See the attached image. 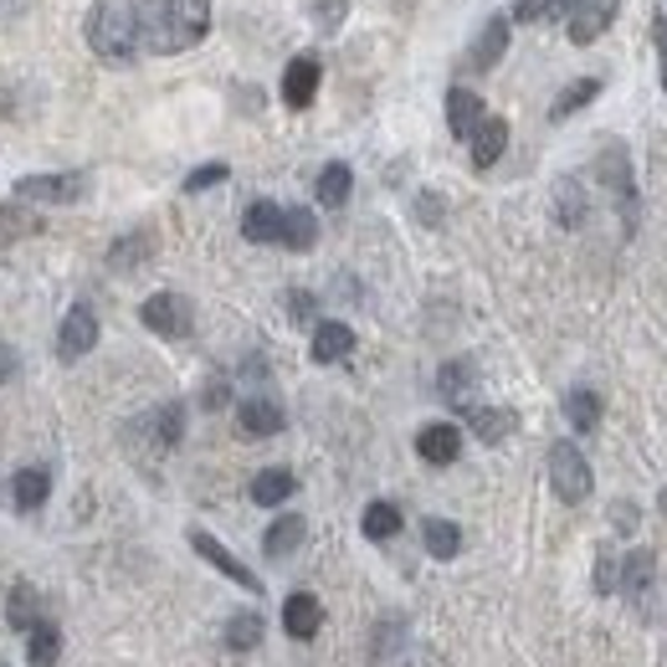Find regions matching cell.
<instances>
[{
    "label": "cell",
    "instance_id": "1",
    "mask_svg": "<svg viewBox=\"0 0 667 667\" xmlns=\"http://www.w3.org/2000/svg\"><path fill=\"white\" fill-rule=\"evenodd\" d=\"M133 27H139V52H190L211 31V0H133Z\"/></svg>",
    "mask_w": 667,
    "mask_h": 667
},
{
    "label": "cell",
    "instance_id": "2",
    "mask_svg": "<svg viewBox=\"0 0 667 667\" xmlns=\"http://www.w3.org/2000/svg\"><path fill=\"white\" fill-rule=\"evenodd\" d=\"M82 37L93 57L123 67L139 57V27H133V0H93V11L82 21Z\"/></svg>",
    "mask_w": 667,
    "mask_h": 667
},
{
    "label": "cell",
    "instance_id": "3",
    "mask_svg": "<svg viewBox=\"0 0 667 667\" xmlns=\"http://www.w3.org/2000/svg\"><path fill=\"white\" fill-rule=\"evenodd\" d=\"M549 482H555V494H560L565 504H586L590 498L596 478H590V462L575 441H555V447H549Z\"/></svg>",
    "mask_w": 667,
    "mask_h": 667
},
{
    "label": "cell",
    "instance_id": "4",
    "mask_svg": "<svg viewBox=\"0 0 667 667\" xmlns=\"http://www.w3.org/2000/svg\"><path fill=\"white\" fill-rule=\"evenodd\" d=\"M139 319H145L149 334H160V339H186V334L196 329V308H190L186 293H155V298H145Z\"/></svg>",
    "mask_w": 667,
    "mask_h": 667
},
{
    "label": "cell",
    "instance_id": "5",
    "mask_svg": "<svg viewBox=\"0 0 667 667\" xmlns=\"http://www.w3.org/2000/svg\"><path fill=\"white\" fill-rule=\"evenodd\" d=\"M88 196V175L67 170V175H27L16 180V200H41V206H72Z\"/></svg>",
    "mask_w": 667,
    "mask_h": 667
},
{
    "label": "cell",
    "instance_id": "6",
    "mask_svg": "<svg viewBox=\"0 0 667 667\" xmlns=\"http://www.w3.org/2000/svg\"><path fill=\"white\" fill-rule=\"evenodd\" d=\"M190 549H196L200 560L211 565V570H221L231 580V586H241L247 590V596H262V580H257L252 570H247V565L237 560V555H231L227 545H221V539H216V534H206V529H190Z\"/></svg>",
    "mask_w": 667,
    "mask_h": 667
},
{
    "label": "cell",
    "instance_id": "7",
    "mask_svg": "<svg viewBox=\"0 0 667 667\" xmlns=\"http://www.w3.org/2000/svg\"><path fill=\"white\" fill-rule=\"evenodd\" d=\"M98 345V313L88 303H72L67 308V319H62V329H57V360H82L88 349Z\"/></svg>",
    "mask_w": 667,
    "mask_h": 667
},
{
    "label": "cell",
    "instance_id": "8",
    "mask_svg": "<svg viewBox=\"0 0 667 667\" xmlns=\"http://www.w3.org/2000/svg\"><path fill=\"white\" fill-rule=\"evenodd\" d=\"M319 78H323V62L313 52H298L282 72V103L288 108H308L313 93H319Z\"/></svg>",
    "mask_w": 667,
    "mask_h": 667
},
{
    "label": "cell",
    "instance_id": "9",
    "mask_svg": "<svg viewBox=\"0 0 667 667\" xmlns=\"http://www.w3.org/2000/svg\"><path fill=\"white\" fill-rule=\"evenodd\" d=\"M323 627V606L319 596H308V590H293V596L282 600V631L293 641H313Z\"/></svg>",
    "mask_w": 667,
    "mask_h": 667
},
{
    "label": "cell",
    "instance_id": "10",
    "mask_svg": "<svg viewBox=\"0 0 667 667\" xmlns=\"http://www.w3.org/2000/svg\"><path fill=\"white\" fill-rule=\"evenodd\" d=\"M653 586H657V555L653 549H631L627 560H621V580H616V590H627L631 606H647Z\"/></svg>",
    "mask_w": 667,
    "mask_h": 667
},
{
    "label": "cell",
    "instance_id": "11",
    "mask_svg": "<svg viewBox=\"0 0 667 667\" xmlns=\"http://www.w3.org/2000/svg\"><path fill=\"white\" fill-rule=\"evenodd\" d=\"M416 452L427 457L431 467H447L462 457V431L452 427V421H431V427L416 431Z\"/></svg>",
    "mask_w": 667,
    "mask_h": 667
},
{
    "label": "cell",
    "instance_id": "12",
    "mask_svg": "<svg viewBox=\"0 0 667 667\" xmlns=\"http://www.w3.org/2000/svg\"><path fill=\"white\" fill-rule=\"evenodd\" d=\"M237 427H241V437H278V431L288 427V416H282L278 400L252 396L237 406Z\"/></svg>",
    "mask_w": 667,
    "mask_h": 667
},
{
    "label": "cell",
    "instance_id": "13",
    "mask_svg": "<svg viewBox=\"0 0 667 667\" xmlns=\"http://www.w3.org/2000/svg\"><path fill=\"white\" fill-rule=\"evenodd\" d=\"M616 11H621V0H580L570 16V41L575 47H590L616 21Z\"/></svg>",
    "mask_w": 667,
    "mask_h": 667
},
{
    "label": "cell",
    "instance_id": "14",
    "mask_svg": "<svg viewBox=\"0 0 667 667\" xmlns=\"http://www.w3.org/2000/svg\"><path fill=\"white\" fill-rule=\"evenodd\" d=\"M467 145H472V165H478V170H488V165L504 160V149H508V123L498 119V113H482L478 129L467 133Z\"/></svg>",
    "mask_w": 667,
    "mask_h": 667
},
{
    "label": "cell",
    "instance_id": "15",
    "mask_svg": "<svg viewBox=\"0 0 667 667\" xmlns=\"http://www.w3.org/2000/svg\"><path fill=\"white\" fill-rule=\"evenodd\" d=\"M472 386H478V365H472V360H447V365H441L437 396L447 400V406L467 411V406H472Z\"/></svg>",
    "mask_w": 667,
    "mask_h": 667
},
{
    "label": "cell",
    "instance_id": "16",
    "mask_svg": "<svg viewBox=\"0 0 667 667\" xmlns=\"http://www.w3.org/2000/svg\"><path fill=\"white\" fill-rule=\"evenodd\" d=\"M508 52V16H488V27L478 31V41H472V52H467V67H478V72H488V67H498Z\"/></svg>",
    "mask_w": 667,
    "mask_h": 667
},
{
    "label": "cell",
    "instance_id": "17",
    "mask_svg": "<svg viewBox=\"0 0 667 667\" xmlns=\"http://www.w3.org/2000/svg\"><path fill=\"white\" fill-rule=\"evenodd\" d=\"M145 431L155 437V447H160V452L180 447V437H186V406H180V400H165L160 411L145 416Z\"/></svg>",
    "mask_w": 667,
    "mask_h": 667
},
{
    "label": "cell",
    "instance_id": "18",
    "mask_svg": "<svg viewBox=\"0 0 667 667\" xmlns=\"http://www.w3.org/2000/svg\"><path fill=\"white\" fill-rule=\"evenodd\" d=\"M303 534H308V524L298 519V514H282L278 524H267V534H262V555L267 560H288L298 545H303Z\"/></svg>",
    "mask_w": 667,
    "mask_h": 667
},
{
    "label": "cell",
    "instance_id": "19",
    "mask_svg": "<svg viewBox=\"0 0 667 667\" xmlns=\"http://www.w3.org/2000/svg\"><path fill=\"white\" fill-rule=\"evenodd\" d=\"M241 237L247 241H278L282 237V206H272V200H252L247 206V216H241Z\"/></svg>",
    "mask_w": 667,
    "mask_h": 667
},
{
    "label": "cell",
    "instance_id": "20",
    "mask_svg": "<svg viewBox=\"0 0 667 667\" xmlns=\"http://www.w3.org/2000/svg\"><path fill=\"white\" fill-rule=\"evenodd\" d=\"M349 349H355V329L339 319H323L319 329H313V360L319 365H334V360H345Z\"/></svg>",
    "mask_w": 667,
    "mask_h": 667
},
{
    "label": "cell",
    "instance_id": "21",
    "mask_svg": "<svg viewBox=\"0 0 667 667\" xmlns=\"http://www.w3.org/2000/svg\"><path fill=\"white\" fill-rule=\"evenodd\" d=\"M293 494H298V478L288 472V467H267V472H257L252 478V504H262V508L288 504Z\"/></svg>",
    "mask_w": 667,
    "mask_h": 667
},
{
    "label": "cell",
    "instance_id": "22",
    "mask_svg": "<svg viewBox=\"0 0 667 667\" xmlns=\"http://www.w3.org/2000/svg\"><path fill=\"white\" fill-rule=\"evenodd\" d=\"M482 113H488V108H482L478 93H467V88H452V93H447V129H452L457 139H467V133L478 129Z\"/></svg>",
    "mask_w": 667,
    "mask_h": 667
},
{
    "label": "cell",
    "instance_id": "23",
    "mask_svg": "<svg viewBox=\"0 0 667 667\" xmlns=\"http://www.w3.org/2000/svg\"><path fill=\"white\" fill-rule=\"evenodd\" d=\"M349 190H355V175H349V165H323L319 170V186H313V196H319V206L323 211H339L349 200Z\"/></svg>",
    "mask_w": 667,
    "mask_h": 667
},
{
    "label": "cell",
    "instance_id": "24",
    "mask_svg": "<svg viewBox=\"0 0 667 667\" xmlns=\"http://www.w3.org/2000/svg\"><path fill=\"white\" fill-rule=\"evenodd\" d=\"M262 631H267V621L257 611H237L227 621V631H221V641H227V653H257V647H262Z\"/></svg>",
    "mask_w": 667,
    "mask_h": 667
},
{
    "label": "cell",
    "instance_id": "25",
    "mask_svg": "<svg viewBox=\"0 0 667 667\" xmlns=\"http://www.w3.org/2000/svg\"><path fill=\"white\" fill-rule=\"evenodd\" d=\"M467 421H472L478 441H488V447H498L514 431V411H504V406H467Z\"/></svg>",
    "mask_w": 667,
    "mask_h": 667
},
{
    "label": "cell",
    "instance_id": "26",
    "mask_svg": "<svg viewBox=\"0 0 667 667\" xmlns=\"http://www.w3.org/2000/svg\"><path fill=\"white\" fill-rule=\"evenodd\" d=\"M6 621H11L16 631H31L41 621V596H37V586H11V596H6Z\"/></svg>",
    "mask_w": 667,
    "mask_h": 667
},
{
    "label": "cell",
    "instance_id": "27",
    "mask_svg": "<svg viewBox=\"0 0 667 667\" xmlns=\"http://www.w3.org/2000/svg\"><path fill=\"white\" fill-rule=\"evenodd\" d=\"M282 247L288 252H308L313 241H319V221H313V211H303V206H293V211H282Z\"/></svg>",
    "mask_w": 667,
    "mask_h": 667
},
{
    "label": "cell",
    "instance_id": "28",
    "mask_svg": "<svg viewBox=\"0 0 667 667\" xmlns=\"http://www.w3.org/2000/svg\"><path fill=\"white\" fill-rule=\"evenodd\" d=\"M149 257H155V231H129L123 241H113V247H108V267H119V272L149 262Z\"/></svg>",
    "mask_w": 667,
    "mask_h": 667
},
{
    "label": "cell",
    "instance_id": "29",
    "mask_svg": "<svg viewBox=\"0 0 667 667\" xmlns=\"http://www.w3.org/2000/svg\"><path fill=\"white\" fill-rule=\"evenodd\" d=\"M47 494H52V472H47V467H21V472H16V508H21V514L41 508Z\"/></svg>",
    "mask_w": 667,
    "mask_h": 667
},
{
    "label": "cell",
    "instance_id": "30",
    "mask_svg": "<svg viewBox=\"0 0 667 667\" xmlns=\"http://www.w3.org/2000/svg\"><path fill=\"white\" fill-rule=\"evenodd\" d=\"M421 539H427L431 560H457V549H462V529L452 519H427L421 524Z\"/></svg>",
    "mask_w": 667,
    "mask_h": 667
},
{
    "label": "cell",
    "instance_id": "31",
    "mask_svg": "<svg viewBox=\"0 0 667 667\" xmlns=\"http://www.w3.org/2000/svg\"><path fill=\"white\" fill-rule=\"evenodd\" d=\"M565 416H570L575 431H596L600 427V396L586 386H575L570 396H565Z\"/></svg>",
    "mask_w": 667,
    "mask_h": 667
},
{
    "label": "cell",
    "instance_id": "32",
    "mask_svg": "<svg viewBox=\"0 0 667 667\" xmlns=\"http://www.w3.org/2000/svg\"><path fill=\"white\" fill-rule=\"evenodd\" d=\"M27 637H31V667H57V653H62V631H57V621L41 616Z\"/></svg>",
    "mask_w": 667,
    "mask_h": 667
},
{
    "label": "cell",
    "instance_id": "33",
    "mask_svg": "<svg viewBox=\"0 0 667 667\" xmlns=\"http://www.w3.org/2000/svg\"><path fill=\"white\" fill-rule=\"evenodd\" d=\"M365 539H375V545H386V539H396L400 534V508L396 504H370L365 508V519H360Z\"/></svg>",
    "mask_w": 667,
    "mask_h": 667
},
{
    "label": "cell",
    "instance_id": "34",
    "mask_svg": "<svg viewBox=\"0 0 667 667\" xmlns=\"http://www.w3.org/2000/svg\"><path fill=\"white\" fill-rule=\"evenodd\" d=\"M600 93V78H580V82H570L560 98H555V108H549V119L560 123V119H570V113H580V108L590 103V98Z\"/></svg>",
    "mask_w": 667,
    "mask_h": 667
},
{
    "label": "cell",
    "instance_id": "35",
    "mask_svg": "<svg viewBox=\"0 0 667 667\" xmlns=\"http://www.w3.org/2000/svg\"><path fill=\"white\" fill-rule=\"evenodd\" d=\"M303 6H308V21L319 31H339L349 16V0H303Z\"/></svg>",
    "mask_w": 667,
    "mask_h": 667
},
{
    "label": "cell",
    "instance_id": "36",
    "mask_svg": "<svg viewBox=\"0 0 667 667\" xmlns=\"http://www.w3.org/2000/svg\"><path fill=\"white\" fill-rule=\"evenodd\" d=\"M560 11H570L565 0H514V21H549Z\"/></svg>",
    "mask_w": 667,
    "mask_h": 667
},
{
    "label": "cell",
    "instance_id": "37",
    "mask_svg": "<svg viewBox=\"0 0 667 667\" xmlns=\"http://www.w3.org/2000/svg\"><path fill=\"white\" fill-rule=\"evenodd\" d=\"M227 165L216 160V165H200V170H190L186 175V196H200V190H211V186H221V180H227Z\"/></svg>",
    "mask_w": 667,
    "mask_h": 667
},
{
    "label": "cell",
    "instance_id": "38",
    "mask_svg": "<svg viewBox=\"0 0 667 667\" xmlns=\"http://www.w3.org/2000/svg\"><path fill=\"white\" fill-rule=\"evenodd\" d=\"M560 221H565V227H580V221H586V206H580L575 180H560Z\"/></svg>",
    "mask_w": 667,
    "mask_h": 667
},
{
    "label": "cell",
    "instance_id": "39",
    "mask_svg": "<svg viewBox=\"0 0 667 667\" xmlns=\"http://www.w3.org/2000/svg\"><path fill=\"white\" fill-rule=\"evenodd\" d=\"M616 580H621V565L611 560V549H596V590L600 596H611Z\"/></svg>",
    "mask_w": 667,
    "mask_h": 667
},
{
    "label": "cell",
    "instance_id": "40",
    "mask_svg": "<svg viewBox=\"0 0 667 667\" xmlns=\"http://www.w3.org/2000/svg\"><path fill=\"white\" fill-rule=\"evenodd\" d=\"M21 231H37V221H31L27 211H16V206H6V211H0V241H16Z\"/></svg>",
    "mask_w": 667,
    "mask_h": 667
},
{
    "label": "cell",
    "instance_id": "41",
    "mask_svg": "<svg viewBox=\"0 0 667 667\" xmlns=\"http://www.w3.org/2000/svg\"><path fill=\"white\" fill-rule=\"evenodd\" d=\"M313 308H319L313 303V293H288V313H293V323H308L313 319Z\"/></svg>",
    "mask_w": 667,
    "mask_h": 667
},
{
    "label": "cell",
    "instance_id": "42",
    "mask_svg": "<svg viewBox=\"0 0 667 667\" xmlns=\"http://www.w3.org/2000/svg\"><path fill=\"white\" fill-rule=\"evenodd\" d=\"M653 41L657 57H663V88H667V16H653Z\"/></svg>",
    "mask_w": 667,
    "mask_h": 667
},
{
    "label": "cell",
    "instance_id": "43",
    "mask_svg": "<svg viewBox=\"0 0 667 667\" xmlns=\"http://www.w3.org/2000/svg\"><path fill=\"white\" fill-rule=\"evenodd\" d=\"M16 370H21L16 349H11V345H0V386H6V380H16Z\"/></svg>",
    "mask_w": 667,
    "mask_h": 667
},
{
    "label": "cell",
    "instance_id": "44",
    "mask_svg": "<svg viewBox=\"0 0 667 667\" xmlns=\"http://www.w3.org/2000/svg\"><path fill=\"white\" fill-rule=\"evenodd\" d=\"M21 11H27V0H0V27H11Z\"/></svg>",
    "mask_w": 667,
    "mask_h": 667
},
{
    "label": "cell",
    "instance_id": "45",
    "mask_svg": "<svg viewBox=\"0 0 667 667\" xmlns=\"http://www.w3.org/2000/svg\"><path fill=\"white\" fill-rule=\"evenodd\" d=\"M221 400H227V386H221V380H211V386H206V406H211V411H216Z\"/></svg>",
    "mask_w": 667,
    "mask_h": 667
},
{
    "label": "cell",
    "instance_id": "46",
    "mask_svg": "<svg viewBox=\"0 0 667 667\" xmlns=\"http://www.w3.org/2000/svg\"><path fill=\"white\" fill-rule=\"evenodd\" d=\"M663 514H667V494H663Z\"/></svg>",
    "mask_w": 667,
    "mask_h": 667
},
{
    "label": "cell",
    "instance_id": "47",
    "mask_svg": "<svg viewBox=\"0 0 667 667\" xmlns=\"http://www.w3.org/2000/svg\"><path fill=\"white\" fill-rule=\"evenodd\" d=\"M565 6H570V0H565Z\"/></svg>",
    "mask_w": 667,
    "mask_h": 667
}]
</instances>
